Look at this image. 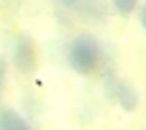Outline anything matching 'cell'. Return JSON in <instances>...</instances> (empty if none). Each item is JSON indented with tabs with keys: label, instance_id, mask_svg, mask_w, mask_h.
<instances>
[{
	"label": "cell",
	"instance_id": "cell-1",
	"mask_svg": "<svg viewBox=\"0 0 146 130\" xmlns=\"http://www.w3.org/2000/svg\"><path fill=\"white\" fill-rule=\"evenodd\" d=\"M103 61V49L92 33H77L67 43V66L82 77L95 74Z\"/></svg>",
	"mask_w": 146,
	"mask_h": 130
},
{
	"label": "cell",
	"instance_id": "cell-2",
	"mask_svg": "<svg viewBox=\"0 0 146 130\" xmlns=\"http://www.w3.org/2000/svg\"><path fill=\"white\" fill-rule=\"evenodd\" d=\"M13 64L18 72L28 74L36 69V46H33V38L31 36H18L15 38V46H13Z\"/></svg>",
	"mask_w": 146,
	"mask_h": 130
},
{
	"label": "cell",
	"instance_id": "cell-3",
	"mask_svg": "<svg viewBox=\"0 0 146 130\" xmlns=\"http://www.w3.org/2000/svg\"><path fill=\"white\" fill-rule=\"evenodd\" d=\"M110 92H113V97H115V102L123 107V110H136V105H139V95L126 84V82H121V79H115L113 84H110Z\"/></svg>",
	"mask_w": 146,
	"mask_h": 130
},
{
	"label": "cell",
	"instance_id": "cell-4",
	"mask_svg": "<svg viewBox=\"0 0 146 130\" xmlns=\"http://www.w3.org/2000/svg\"><path fill=\"white\" fill-rule=\"evenodd\" d=\"M0 130H33L31 123L13 107H3L0 110Z\"/></svg>",
	"mask_w": 146,
	"mask_h": 130
},
{
	"label": "cell",
	"instance_id": "cell-5",
	"mask_svg": "<svg viewBox=\"0 0 146 130\" xmlns=\"http://www.w3.org/2000/svg\"><path fill=\"white\" fill-rule=\"evenodd\" d=\"M110 3H113V10L121 15H131L139 8V0H110Z\"/></svg>",
	"mask_w": 146,
	"mask_h": 130
},
{
	"label": "cell",
	"instance_id": "cell-6",
	"mask_svg": "<svg viewBox=\"0 0 146 130\" xmlns=\"http://www.w3.org/2000/svg\"><path fill=\"white\" fill-rule=\"evenodd\" d=\"M141 26H144V31H146V3L141 5Z\"/></svg>",
	"mask_w": 146,
	"mask_h": 130
},
{
	"label": "cell",
	"instance_id": "cell-7",
	"mask_svg": "<svg viewBox=\"0 0 146 130\" xmlns=\"http://www.w3.org/2000/svg\"><path fill=\"white\" fill-rule=\"evenodd\" d=\"M59 3H62V5H67V8H74L80 0H59Z\"/></svg>",
	"mask_w": 146,
	"mask_h": 130
},
{
	"label": "cell",
	"instance_id": "cell-8",
	"mask_svg": "<svg viewBox=\"0 0 146 130\" xmlns=\"http://www.w3.org/2000/svg\"><path fill=\"white\" fill-rule=\"evenodd\" d=\"M3 82H5V66H3V59H0V87H3Z\"/></svg>",
	"mask_w": 146,
	"mask_h": 130
}]
</instances>
